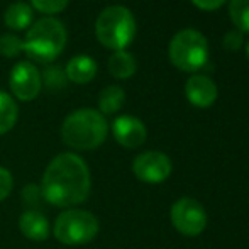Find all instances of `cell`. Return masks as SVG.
<instances>
[{
  "instance_id": "cell-1",
  "label": "cell",
  "mask_w": 249,
  "mask_h": 249,
  "mask_svg": "<svg viewBox=\"0 0 249 249\" xmlns=\"http://www.w3.org/2000/svg\"><path fill=\"white\" fill-rule=\"evenodd\" d=\"M90 171L75 153H61L48 164L43 175L41 194L56 207H73L87 200L90 194Z\"/></svg>"
},
{
  "instance_id": "cell-2",
  "label": "cell",
  "mask_w": 249,
  "mask_h": 249,
  "mask_svg": "<svg viewBox=\"0 0 249 249\" xmlns=\"http://www.w3.org/2000/svg\"><path fill=\"white\" fill-rule=\"evenodd\" d=\"M108 124L100 112L93 108H78L65 119L61 138L73 149L89 151L99 148L105 141Z\"/></svg>"
},
{
  "instance_id": "cell-3",
  "label": "cell",
  "mask_w": 249,
  "mask_h": 249,
  "mask_svg": "<svg viewBox=\"0 0 249 249\" xmlns=\"http://www.w3.org/2000/svg\"><path fill=\"white\" fill-rule=\"evenodd\" d=\"M24 43V53L39 63H51L66 46V29L61 20L44 17L29 27Z\"/></svg>"
},
{
  "instance_id": "cell-4",
  "label": "cell",
  "mask_w": 249,
  "mask_h": 249,
  "mask_svg": "<svg viewBox=\"0 0 249 249\" xmlns=\"http://www.w3.org/2000/svg\"><path fill=\"white\" fill-rule=\"evenodd\" d=\"M95 34L105 48L124 51L136 36V19L127 7L110 5L97 17Z\"/></svg>"
},
{
  "instance_id": "cell-5",
  "label": "cell",
  "mask_w": 249,
  "mask_h": 249,
  "mask_svg": "<svg viewBox=\"0 0 249 249\" xmlns=\"http://www.w3.org/2000/svg\"><path fill=\"white\" fill-rule=\"evenodd\" d=\"M53 234L66 246H80L95 239L99 234V220L92 212L70 209L59 213L53 227Z\"/></svg>"
},
{
  "instance_id": "cell-6",
  "label": "cell",
  "mask_w": 249,
  "mask_h": 249,
  "mask_svg": "<svg viewBox=\"0 0 249 249\" xmlns=\"http://www.w3.org/2000/svg\"><path fill=\"white\" fill-rule=\"evenodd\" d=\"M170 61L183 71H197L209 59V44L195 29L180 31L170 43Z\"/></svg>"
},
{
  "instance_id": "cell-7",
  "label": "cell",
  "mask_w": 249,
  "mask_h": 249,
  "mask_svg": "<svg viewBox=\"0 0 249 249\" xmlns=\"http://www.w3.org/2000/svg\"><path fill=\"white\" fill-rule=\"evenodd\" d=\"M171 224L180 234L195 237L207 227V212L203 205L195 198H180L170 210Z\"/></svg>"
},
{
  "instance_id": "cell-8",
  "label": "cell",
  "mask_w": 249,
  "mask_h": 249,
  "mask_svg": "<svg viewBox=\"0 0 249 249\" xmlns=\"http://www.w3.org/2000/svg\"><path fill=\"white\" fill-rule=\"evenodd\" d=\"M132 171L144 183H163L171 175V160L161 151H146L136 156Z\"/></svg>"
},
{
  "instance_id": "cell-9",
  "label": "cell",
  "mask_w": 249,
  "mask_h": 249,
  "mask_svg": "<svg viewBox=\"0 0 249 249\" xmlns=\"http://www.w3.org/2000/svg\"><path fill=\"white\" fill-rule=\"evenodd\" d=\"M10 90L12 93L22 102L34 100L41 92L43 78L41 73L33 63L20 61L10 71Z\"/></svg>"
},
{
  "instance_id": "cell-10",
  "label": "cell",
  "mask_w": 249,
  "mask_h": 249,
  "mask_svg": "<svg viewBox=\"0 0 249 249\" xmlns=\"http://www.w3.org/2000/svg\"><path fill=\"white\" fill-rule=\"evenodd\" d=\"M112 134H114L115 141L124 148H139L144 144L146 136V125L139 121L134 115H121L112 122Z\"/></svg>"
},
{
  "instance_id": "cell-11",
  "label": "cell",
  "mask_w": 249,
  "mask_h": 249,
  "mask_svg": "<svg viewBox=\"0 0 249 249\" xmlns=\"http://www.w3.org/2000/svg\"><path fill=\"white\" fill-rule=\"evenodd\" d=\"M185 95L195 107L207 108L217 99V85L205 75H194L185 83Z\"/></svg>"
},
{
  "instance_id": "cell-12",
  "label": "cell",
  "mask_w": 249,
  "mask_h": 249,
  "mask_svg": "<svg viewBox=\"0 0 249 249\" xmlns=\"http://www.w3.org/2000/svg\"><path fill=\"white\" fill-rule=\"evenodd\" d=\"M20 232L31 241H44L50 236V222L37 210H26L19 219Z\"/></svg>"
},
{
  "instance_id": "cell-13",
  "label": "cell",
  "mask_w": 249,
  "mask_h": 249,
  "mask_svg": "<svg viewBox=\"0 0 249 249\" xmlns=\"http://www.w3.org/2000/svg\"><path fill=\"white\" fill-rule=\"evenodd\" d=\"M97 63L93 58L87 54H78L66 63L65 76L70 82L75 83H89L97 75Z\"/></svg>"
},
{
  "instance_id": "cell-14",
  "label": "cell",
  "mask_w": 249,
  "mask_h": 249,
  "mask_svg": "<svg viewBox=\"0 0 249 249\" xmlns=\"http://www.w3.org/2000/svg\"><path fill=\"white\" fill-rule=\"evenodd\" d=\"M3 22L12 31L27 29L33 22V9L24 2L12 3L7 7L5 14H3Z\"/></svg>"
},
{
  "instance_id": "cell-15",
  "label": "cell",
  "mask_w": 249,
  "mask_h": 249,
  "mask_svg": "<svg viewBox=\"0 0 249 249\" xmlns=\"http://www.w3.org/2000/svg\"><path fill=\"white\" fill-rule=\"evenodd\" d=\"M136 59L127 51H114V54L108 58V71L114 78L127 80L136 73Z\"/></svg>"
},
{
  "instance_id": "cell-16",
  "label": "cell",
  "mask_w": 249,
  "mask_h": 249,
  "mask_svg": "<svg viewBox=\"0 0 249 249\" xmlns=\"http://www.w3.org/2000/svg\"><path fill=\"white\" fill-rule=\"evenodd\" d=\"M125 93L121 87L110 85L105 87L99 95V108L100 114H115L117 110H121V107L124 105Z\"/></svg>"
},
{
  "instance_id": "cell-17",
  "label": "cell",
  "mask_w": 249,
  "mask_h": 249,
  "mask_svg": "<svg viewBox=\"0 0 249 249\" xmlns=\"http://www.w3.org/2000/svg\"><path fill=\"white\" fill-rule=\"evenodd\" d=\"M19 108L9 93L0 90V136L9 132L16 125Z\"/></svg>"
},
{
  "instance_id": "cell-18",
  "label": "cell",
  "mask_w": 249,
  "mask_h": 249,
  "mask_svg": "<svg viewBox=\"0 0 249 249\" xmlns=\"http://www.w3.org/2000/svg\"><path fill=\"white\" fill-rule=\"evenodd\" d=\"M229 14L241 31L249 33V0H231Z\"/></svg>"
},
{
  "instance_id": "cell-19",
  "label": "cell",
  "mask_w": 249,
  "mask_h": 249,
  "mask_svg": "<svg viewBox=\"0 0 249 249\" xmlns=\"http://www.w3.org/2000/svg\"><path fill=\"white\" fill-rule=\"evenodd\" d=\"M24 51V43L14 34H3L0 36V54L5 58H16Z\"/></svg>"
},
{
  "instance_id": "cell-20",
  "label": "cell",
  "mask_w": 249,
  "mask_h": 249,
  "mask_svg": "<svg viewBox=\"0 0 249 249\" xmlns=\"http://www.w3.org/2000/svg\"><path fill=\"white\" fill-rule=\"evenodd\" d=\"M33 7L43 14H59L68 7L70 0H31Z\"/></svg>"
},
{
  "instance_id": "cell-21",
  "label": "cell",
  "mask_w": 249,
  "mask_h": 249,
  "mask_svg": "<svg viewBox=\"0 0 249 249\" xmlns=\"http://www.w3.org/2000/svg\"><path fill=\"white\" fill-rule=\"evenodd\" d=\"M12 187H14V180L10 171L0 166V202L9 197V194L12 192Z\"/></svg>"
},
{
  "instance_id": "cell-22",
  "label": "cell",
  "mask_w": 249,
  "mask_h": 249,
  "mask_svg": "<svg viewBox=\"0 0 249 249\" xmlns=\"http://www.w3.org/2000/svg\"><path fill=\"white\" fill-rule=\"evenodd\" d=\"M241 44H243V34H241L239 31H231V33H227L226 37H224V46L229 51L239 50Z\"/></svg>"
},
{
  "instance_id": "cell-23",
  "label": "cell",
  "mask_w": 249,
  "mask_h": 249,
  "mask_svg": "<svg viewBox=\"0 0 249 249\" xmlns=\"http://www.w3.org/2000/svg\"><path fill=\"white\" fill-rule=\"evenodd\" d=\"M192 2L202 10H215V9H219L220 5H224L226 0H192Z\"/></svg>"
},
{
  "instance_id": "cell-24",
  "label": "cell",
  "mask_w": 249,
  "mask_h": 249,
  "mask_svg": "<svg viewBox=\"0 0 249 249\" xmlns=\"http://www.w3.org/2000/svg\"><path fill=\"white\" fill-rule=\"evenodd\" d=\"M246 53H248V58H249V43H248V48H246Z\"/></svg>"
}]
</instances>
